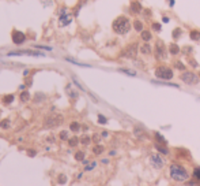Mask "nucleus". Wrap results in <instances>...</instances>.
<instances>
[{
    "label": "nucleus",
    "instance_id": "f257e3e1",
    "mask_svg": "<svg viewBox=\"0 0 200 186\" xmlns=\"http://www.w3.org/2000/svg\"><path fill=\"white\" fill-rule=\"evenodd\" d=\"M169 175L170 178L176 182H185L189 178V173L184 166L178 163H172L169 167Z\"/></svg>",
    "mask_w": 200,
    "mask_h": 186
},
{
    "label": "nucleus",
    "instance_id": "f03ea898",
    "mask_svg": "<svg viewBox=\"0 0 200 186\" xmlns=\"http://www.w3.org/2000/svg\"><path fill=\"white\" fill-rule=\"evenodd\" d=\"M112 27H113L114 33H117V34H127L131 30V21L125 15H120V17H117L113 21Z\"/></svg>",
    "mask_w": 200,
    "mask_h": 186
},
{
    "label": "nucleus",
    "instance_id": "7ed1b4c3",
    "mask_svg": "<svg viewBox=\"0 0 200 186\" xmlns=\"http://www.w3.org/2000/svg\"><path fill=\"white\" fill-rule=\"evenodd\" d=\"M154 74H155L157 78L163 79V81H169V79H172V78L174 77L173 70H172L169 66H166V64H159V66H157L155 70H154Z\"/></svg>",
    "mask_w": 200,
    "mask_h": 186
},
{
    "label": "nucleus",
    "instance_id": "20e7f679",
    "mask_svg": "<svg viewBox=\"0 0 200 186\" xmlns=\"http://www.w3.org/2000/svg\"><path fill=\"white\" fill-rule=\"evenodd\" d=\"M154 56H155L157 60H166L168 58V49H166V45L162 40H157L155 41V47H154Z\"/></svg>",
    "mask_w": 200,
    "mask_h": 186
},
{
    "label": "nucleus",
    "instance_id": "39448f33",
    "mask_svg": "<svg viewBox=\"0 0 200 186\" xmlns=\"http://www.w3.org/2000/svg\"><path fill=\"white\" fill-rule=\"evenodd\" d=\"M138 45H139L138 42H132V44L127 45L124 49H123V52H121V56H123V58H127V59H135L136 55H138V52H139Z\"/></svg>",
    "mask_w": 200,
    "mask_h": 186
},
{
    "label": "nucleus",
    "instance_id": "423d86ee",
    "mask_svg": "<svg viewBox=\"0 0 200 186\" xmlns=\"http://www.w3.org/2000/svg\"><path fill=\"white\" fill-rule=\"evenodd\" d=\"M180 78H181V81L184 82V84H187V85H196L200 79L199 75L195 74L193 71H184V73L180 75Z\"/></svg>",
    "mask_w": 200,
    "mask_h": 186
},
{
    "label": "nucleus",
    "instance_id": "0eeeda50",
    "mask_svg": "<svg viewBox=\"0 0 200 186\" xmlns=\"http://www.w3.org/2000/svg\"><path fill=\"white\" fill-rule=\"evenodd\" d=\"M63 123V116L59 115V114H53V115H49L48 118H45V122H44V126L50 129V127H56V126H60Z\"/></svg>",
    "mask_w": 200,
    "mask_h": 186
},
{
    "label": "nucleus",
    "instance_id": "6e6552de",
    "mask_svg": "<svg viewBox=\"0 0 200 186\" xmlns=\"http://www.w3.org/2000/svg\"><path fill=\"white\" fill-rule=\"evenodd\" d=\"M150 164H151L152 167L155 168V170H159L165 166V159L158 153H152L150 155Z\"/></svg>",
    "mask_w": 200,
    "mask_h": 186
},
{
    "label": "nucleus",
    "instance_id": "1a4fd4ad",
    "mask_svg": "<svg viewBox=\"0 0 200 186\" xmlns=\"http://www.w3.org/2000/svg\"><path fill=\"white\" fill-rule=\"evenodd\" d=\"M59 14H60V19H59V25H60V26H67L68 23H71L72 17H71V14L67 13L66 8L60 10V13Z\"/></svg>",
    "mask_w": 200,
    "mask_h": 186
},
{
    "label": "nucleus",
    "instance_id": "9d476101",
    "mask_svg": "<svg viewBox=\"0 0 200 186\" xmlns=\"http://www.w3.org/2000/svg\"><path fill=\"white\" fill-rule=\"evenodd\" d=\"M11 37H12V42H14V44H17V45H19V44L25 42V40H26L25 33L19 32V30H14L12 34H11Z\"/></svg>",
    "mask_w": 200,
    "mask_h": 186
},
{
    "label": "nucleus",
    "instance_id": "9b49d317",
    "mask_svg": "<svg viewBox=\"0 0 200 186\" xmlns=\"http://www.w3.org/2000/svg\"><path fill=\"white\" fill-rule=\"evenodd\" d=\"M21 55H31V56H44L41 52H34V51H17V52H8V56H21Z\"/></svg>",
    "mask_w": 200,
    "mask_h": 186
},
{
    "label": "nucleus",
    "instance_id": "f8f14e48",
    "mask_svg": "<svg viewBox=\"0 0 200 186\" xmlns=\"http://www.w3.org/2000/svg\"><path fill=\"white\" fill-rule=\"evenodd\" d=\"M129 8H131V13L132 14H140L142 13V4L139 3L138 0H132Z\"/></svg>",
    "mask_w": 200,
    "mask_h": 186
},
{
    "label": "nucleus",
    "instance_id": "ddd939ff",
    "mask_svg": "<svg viewBox=\"0 0 200 186\" xmlns=\"http://www.w3.org/2000/svg\"><path fill=\"white\" fill-rule=\"evenodd\" d=\"M139 51H140V54L142 55H150L152 52V48H151V45L148 44V42H144V44H142L140 45V48H139Z\"/></svg>",
    "mask_w": 200,
    "mask_h": 186
},
{
    "label": "nucleus",
    "instance_id": "4468645a",
    "mask_svg": "<svg viewBox=\"0 0 200 186\" xmlns=\"http://www.w3.org/2000/svg\"><path fill=\"white\" fill-rule=\"evenodd\" d=\"M169 52L176 56V55H178L181 52V49H180V47H178L176 42H172V44H169Z\"/></svg>",
    "mask_w": 200,
    "mask_h": 186
},
{
    "label": "nucleus",
    "instance_id": "2eb2a0df",
    "mask_svg": "<svg viewBox=\"0 0 200 186\" xmlns=\"http://www.w3.org/2000/svg\"><path fill=\"white\" fill-rule=\"evenodd\" d=\"M140 37H142L143 41H146V42H147V41H150L152 38V34H151L150 30H146V29H144V30L140 33Z\"/></svg>",
    "mask_w": 200,
    "mask_h": 186
},
{
    "label": "nucleus",
    "instance_id": "dca6fc26",
    "mask_svg": "<svg viewBox=\"0 0 200 186\" xmlns=\"http://www.w3.org/2000/svg\"><path fill=\"white\" fill-rule=\"evenodd\" d=\"M133 29H135L136 32L142 33L143 30H144V25L142 23V21H133Z\"/></svg>",
    "mask_w": 200,
    "mask_h": 186
},
{
    "label": "nucleus",
    "instance_id": "f3484780",
    "mask_svg": "<svg viewBox=\"0 0 200 186\" xmlns=\"http://www.w3.org/2000/svg\"><path fill=\"white\" fill-rule=\"evenodd\" d=\"M66 92H67V95L70 96L71 99H76L78 97V93H76L74 89H72V86L71 85H67V88H66Z\"/></svg>",
    "mask_w": 200,
    "mask_h": 186
},
{
    "label": "nucleus",
    "instance_id": "a211bd4d",
    "mask_svg": "<svg viewBox=\"0 0 200 186\" xmlns=\"http://www.w3.org/2000/svg\"><path fill=\"white\" fill-rule=\"evenodd\" d=\"M154 137H155V140H157V144H161V145H166V144H168V141L161 136V133L157 132L155 134H154Z\"/></svg>",
    "mask_w": 200,
    "mask_h": 186
},
{
    "label": "nucleus",
    "instance_id": "6ab92c4d",
    "mask_svg": "<svg viewBox=\"0 0 200 186\" xmlns=\"http://www.w3.org/2000/svg\"><path fill=\"white\" fill-rule=\"evenodd\" d=\"M155 149H158L162 155H169V149L166 145H161V144H157L155 142Z\"/></svg>",
    "mask_w": 200,
    "mask_h": 186
},
{
    "label": "nucleus",
    "instance_id": "aec40b11",
    "mask_svg": "<svg viewBox=\"0 0 200 186\" xmlns=\"http://www.w3.org/2000/svg\"><path fill=\"white\" fill-rule=\"evenodd\" d=\"M189 37H191V40H193V41H199L200 40V32L199 30H191V32H189Z\"/></svg>",
    "mask_w": 200,
    "mask_h": 186
},
{
    "label": "nucleus",
    "instance_id": "412c9836",
    "mask_svg": "<svg viewBox=\"0 0 200 186\" xmlns=\"http://www.w3.org/2000/svg\"><path fill=\"white\" fill-rule=\"evenodd\" d=\"M103 150H105V148H103L102 145L97 144V145L93 148V153L94 155H101V153H103Z\"/></svg>",
    "mask_w": 200,
    "mask_h": 186
},
{
    "label": "nucleus",
    "instance_id": "4be33fe9",
    "mask_svg": "<svg viewBox=\"0 0 200 186\" xmlns=\"http://www.w3.org/2000/svg\"><path fill=\"white\" fill-rule=\"evenodd\" d=\"M181 33H182V30L180 29V27H177V29H174L173 33H172V37H173V40H178V38L181 37Z\"/></svg>",
    "mask_w": 200,
    "mask_h": 186
},
{
    "label": "nucleus",
    "instance_id": "5701e85b",
    "mask_svg": "<svg viewBox=\"0 0 200 186\" xmlns=\"http://www.w3.org/2000/svg\"><path fill=\"white\" fill-rule=\"evenodd\" d=\"M187 60H188V64L191 66V67H193V68H197L199 67V64H197V62H196L192 56H187Z\"/></svg>",
    "mask_w": 200,
    "mask_h": 186
},
{
    "label": "nucleus",
    "instance_id": "b1692460",
    "mask_svg": "<svg viewBox=\"0 0 200 186\" xmlns=\"http://www.w3.org/2000/svg\"><path fill=\"white\" fill-rule=\"evenodd\" d=\"M70 129H71V132L76 133V132H79L80 130V125L78 122H72L71 125H70Z\"/></svg>",
    "mask_w": 200,
    "mask_h": 186
},
{
    "label": "nucleus",
    "instance_id": "393cba45",
    "mask_svg": "<svg viewBox=\"0 0 200 186\" xmlns=\"http://www.w3.org/2000/svg\"><path fill=\"white\" fill-rule=\"evenodd\" d=\"M174 67L177 68V70H180V71H185V64L182 63V62H180V60L174 62Z\"/></svg>",
    "mask_w": 200,
    "mask_h": 186
},
{
    "label": "nucleus",
    "instance_id": "a878e982",
    "mask_svg": "<svg viewBox=\"0 0 200 186\" xmlns=\"http://www.w3.org/2000/svg\"><path fill=\"white\" fill-rule=\"evenodd\" d=\"M119 71H120V73L127 74V75H132V77L136 75V73H135L133 70H128V68H119Z\"/></svg>",
    "mask_w": 200,
    "mask_h": 186
},
{
    "label": "nucleus",
    "instance_id": "bb28decb",
    "mask_svg": "<svg viewBox=\"0 0 200 186\" xmlns=\"http://www.w3.org/2000/svg\"><path fill=\"white\" fill-rule=\"evenodd\" d=\"M75 159L78 160V162H83V160H85V152H83V150L76 152V153H75Z\"/></svg>",
    "mask_w": 200,
    "mask_h": 186
},
{
    "label": "nucleus",
    "instance_id": "cd10ccee",
    "mask_svg": "<svg viewBox=\"0 0 200 186\" xmlns=\"http://www.w3.org/2000/svg\"><path fill=\"white\" fill-rule=\"evenodd\" d=\"M12 100H14V95H6L3 97V103L4 104H10V103H12Z\"/></svg>",
    "mask_w": 200,
    "mask_h": 186
},
{
    "label": "nucleus",
    "instance_id": "c85d7f7f",
    "mask_svg": "<svg viewBox=\"0 0 200 186\" xmlns=\"http://www.w3.org/2000/svg\"><path fill=\"white\" fill-rule=\"evenodd\" d=\"M68 144H70V146H76L79 144V138L78 137H72V138L68 140Z\"/></svg>",
    "mask_w": 200,
    "mask_h": 186
},
{
    "label": "nucleus",
    "instance_id": "c756f323",
    "mask_svg": "<svg viewBox=\"0 0 200 186\" xmlns=\"http://www.w3.org/2000/svg\"><path fill=\"white\" fill-rule=\"evenodd\" d=\"M19 99L22 100L23 103H26V101H29V100H30V95H29L27 92H22V93H21V97H19Z\"/></svg>",
    "mask_w": 200,
    "mask_h": 186
},
{
    "label": "nucleus",
    "instance_id": "7c9ffc66",
    "mask_svg": "<svg viewBox=\"0 0 200 186\" xmlns=\"http://www.w3.org/2000/svg\"><path fill=\"white\" fill-rule=\"evenodd\" d=\"M152 84H155V85H168V86L178 88L177 84H170V82H157V81H152Z\"/></svg>",
    "mask_w": 200,
    "mask_h": 186
},
{
    "label": "nucleus",
    "instance_id": "2f4dec72",
    "mask_svg": "<svg viewBox=\"0 0 200 186\" xmlns=\"http://www.w3.org/2000/svg\"><path fill=\"white\" fill-rule=\"evenodd\" d=\"M80 142H82L83 145H89L90 142H91V138H90L89 136H83L82 138H80Z\"/></svg>",
    "mask_w": 200,
    "mask_h": 186
},
{
    "label": "nucleus",
    "instance_id": "473e14b6",
    "mask_svg": "<svg viewBox=\"0 0 200 186\" xmlns=\"http://www.w3.org/2000/svg\"><path fill=\"white\" fill-rule=\"evenodd\" d=\"M151 29L152 30H155V32H161V30H162V26H161L158 22H152L151 23Z\"/></svg>",
    "mask_w": 200,
    "mask_h": 186
},
{
    "label": "nucleus",
    "instance_id": "72a5a7b5",
    "mask_svg": "<svg viewBox=\"0 0 200 186\" xmlns=\"http://www.w3.org/2000/svg\"><path fill=\"white\" fill-rule=\"evenodd\" d=\"M67 60H68V62H71V63H74V64H78V66H83V67H90L89 64L80 63V62H78V60H74V59H71V58H67Z\"/></svg>",
    "mask_w": 200,
    "mask_h": 186
},
{
    "label": "nucleus",
    "instance_id": "f704fd0d",
    "mask_svg": "<svg viewBox=\"0 0 200 186\" xmlns=\"http://www.w3.org/2000/svg\"><path fill=\"white\" fill-rule=\"evenodd\" d=\"M57 182L60 183V185H64V183L67 182V177L64 175V174H60V175H59V178H57Z\"/></svg>",
    "mask_w": 200,
    "mask_h": 186
},
{
    "label": "nucleus",
    "instance_id": "c9c22d12",
    "mask_svg": "<svg viewBox=\"0 0 200 186\" xmlns=\"http://www.w3.org/2000/svg\"><path fill=\"white\" fill-rule=\"evenodd\" d=\"M193 177H195V179H197L200 182V167H195V170H193Z\"/></svg>",
    "mask_w": 200,
    "mask_h": 186
},
{
    "label": "nucleus",
    "instance_id": "e433bc0d",
    "mask_svg": "<svg viewBox=\"0 0 200 186\" xmlns=\"http://www.w3.org/2000/svg\"><path fill=\"white\" fill-rule=\"evenodd\" d=\"M0 127H1V129H8V127H10V121H8V119L1 121V122H0Z\"/></svg>",
    "mask_w": 200,
    "mask_h": 186
},
{
    "label": "nucleus",
    "instance_id": "4c0bfd02",
    "mask_svg": "<svg viewBox=\"0 0 200 186\" xmlns=\"http://www.w3.org/2000/svg\"><path fill=\"white\" fill-rule=\"evenodd\" d=\"M191 52H192V47H184V48H182V54L187 55V56H189Z\"/></svg>",
    "mask_w": 200,
    "mask_h": 186
},
{
    "label": "nucleus",
    "instance_id": "58836bf2",
    "mask_svg": "<svg viewBox=\"0 0 200 186\" xmlns=\"http://www.w3.org/2000/svg\"><path fill=\"white\" fill-rule=\"evenodd\" d=\"M98 122L101 123V125H106L108 123V119L103 116V115H98Z\"/></svg>",
    "mask_w": 200,
    "mask_h": 186
},
{
    "label": "nucleus",
    "instance_id": "ea45409f",
    "mask_svg": "<svg viewBox=\"0 0 200 186\" xmlns=\"http://www.w3.org/2000/svg\"><path fill=\"white\" fill-rule=\"evenodd\" d=\"M95 166H97V163H95V162H91L90 164H87V166H86L85 171H91V170H93V168L95 167Z\"/></svg>",
    "mask_w": 200,
    "mask_h": 186
},
{
    "label": "nucleus",
    "instance_id": "a19ab883",
    "mask_svg": "<svg viewBox=\"0 0 200 186\" xmlns=\"http://www.w3.org/2000/svg\"><path fill=\"white\" fill-rule=\"evenodd\" d=\"M143 17H144V18H150V17H151V10H148V8L144 10V11H143Z\"/></svg>",
    "mask_w": 200,
    "mask_h": 186
},
{
    "label": "nucleus",
    "instance_id": "79ce46f5",
    "mask_svg": "<svg viewBox=\"0 0 200 186\" xmlns=\"http://www.w3.org/2000/svg\"><path fill=\"white\" fill-rule=\"evenodd\" d=\"M60 138H61V140H70V138H68V133H67V132H61V133H60Z\"/></svg>",
    "mask_w": 200,
    "mask_h": 186
},
{
    "label": "nucleus",
    "instance_id": "37998d69",
    "mask_svg": "<svg viewBox=\"0 0 200 186\" xmlns=\"http://www.w3.org/2000/svg\"><path fill=\"white\" fill-rule=\"evenodd\" d=\"M93 141L98 144V142L101 141V136H99V134H94V136H93Z\"/></svg>",
    "mask_w": 200,
    "mask_h": 186
},
{
    "label": "nucleus",
    "instance_id": "c03bdc74",
    "mask_svg": "<svg viewBox=\"0 0 200 186\" xmlns=\"http://www.w3.org/2000/svg\"><path fill=\"white\" fill-rule=\"evenodd\" d=\"M41 1L44 3V6H52V3H53L52 0H41Z\"/></svg>",
    "mask_w": 200,
    "mask_h": 186
},
{
    "label": "nucleus",
    "instance_id": "a18cd8bd",
    "mask_svg": "<svg viewBox=\"0 0 200 186\" xmlns=\"http://www.w3.org/2000/svg\"><path fill=\"white\" fill-rule=\"evenodd\" d=\"M37 48H42V49H46V51H50L52 49V48H50V47H44V45H36Z\"/></svg>",
    "mask_w": 200,
    "mask_h": 186
},
{
    "label": "nucleus",
    "instance_id": "49530a36",
    "mask_svg": "<svg viewBox=\"0 0 200 186\" xmlns=\"http://www.w3.org/2000/svg\"><path fill=\"white\" fill-rule=\"evenodd\" d=\"M27 155H29V156H36V150H29V152H27Z\"/></svg>",
    "mask_w": 200,
    "mask_h": 186
},
{
    "label": "nucleus",
    "instance_id": "de8ad7c7",
    "mask_svg": "<svg viewBox=\"0 0 200 186\" xmlns=\"http://www.w3.org/2000/svg\"><path fill=\"white\" fill-rule=\"evenodd\" d=\"M162 21H163L165 23H168V22L170 21V19H169V17H165V15H163V17H162Z\"/></svg>",
    "mask_w": 200,
    "mask_h": 186
},
{
    "label": "nucleus",
    "instance_id": "09e8293b",
    "mask_svg": "<svg viewBox=\"0 0 200 186\" xmlns=\"http://www.w3.org/2000/svg\"><path fill=\"white\" fill-rule=\"evenodd\" d=\"M169 6H170V7H173V6H174V0H169Z\"/></svg>",
    "mask_w": 200,
    "mask_h": 186
},
{
    "label": "nucleus",
    "instance_id": "8fccbe9b",
    "mask_svg": "<svg viewBox=\"0 0 200 186\" xmlns=\"http://www.w3.org/2000/svg\"><path fill=\"white\" fill-rule=\"evenodd\" d=\"M108 162H109L108 159H103V160H102V163H103V164H108Z\"/></svg>",
    "mask_w": 200,
    "mask_h": 186
},
{
    "label": "nucleus",
    "instance_id": "3c124183",
    "mask_svg": "<svg viewBox=\"0 0 200 186\" xmlns=\"http://www.w3.org/2000/svg\"><path fill=\"white\" fill-rule=\"evenodd\" d=\"M102 137H108V133L106 132H102Z\"/></svg>",
    "mask_w": 200,
    "mask_h": 186
},
{
    "label": "nucleus",
    "instance_id": "603ef678",
    "mask_svg": "<svg viewBox=\"0 0 200 186\" xmlns=\"http://www.w3.org/2000/svg\"><path fill=\"white\" fill-rule=\"evenodd\" d=\"M199 77H200V71H199Z\"/></svg>",
    "mask_w": 200,
    "mask_h": 186
}]
</instances>
